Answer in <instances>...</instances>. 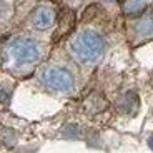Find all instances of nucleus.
Listing matches in <instances>:
<instances>
[{
    "label": "nucleus",
    "instance_id": "obj_1",
    "mask_svg": "<svg viewBox=\"0 0 153 153\" xmlns=\"http://www.w3.org/2000/svg\"><path fill=\"white\" fill-rule=\"evenodd\" d=\"M48 45L27 33L8 37L2 45V67L12 76H27L43 62Z\"/></svg>",
    "mask_w": 153,
    "mask_h": 153
},
{
    "label": "nucleus",
    "instance_id": "obj_2",
    "mask_svg": "<svg viewBox=\"0 0 153 153\" xmlns=\"http://www.w3.org/2000/svg\"><path fill=\"white\" fill-rule=\"evenodd\" d=\"M68 55L78 65H95L102 60L107 50V40L95 30H80L68 40Z\"/></svg>",
    "mask_w": 153,
    "mask_h": 153
},
{
    "label": "nucleus",
    "instance_id": "obj_3",
    "mask_svg": "<svg viewBox=\"0 0 153 153\" xmlns=\"http://www.w3.org/2000/svg\"><path fill=\"white\" fill-rule=\"evenodd\" d=\"M38 85L52 95H72L76 90V75L68 65L48 62L37 75Z\"/></svg>",
    "mask_w": 153,
    "mask_h": 153
},
{
    "label": "nucleus",
    "instance_id": "obj_4",
    "mask_svg": "<svg viewBox=\"0 0 153 153\" xmlns=\"http://www.w3.org/2000/svg\"><path fill=\"white\" fill-rule=\"evenodd\" d=\"M57 10L53 5L50 4H40L30 12L28 15V28L32 32H50L53 30L55 23H57Z\"/></svg>",
    "mask_w": 153,
    "mask_h": 153
},
{
    "label": "nucleus",
    "instance_id": "obj_5",
    "mask_svg": "<svg viewBox=\"0 0 153 153\" xmlns=\"http://www.w3.org/2000/svg\"><path fill=\"white\" fill-rule=\"evenodd\" d=\"M15 88V78L8 72H0V108L8 107Z\"/></svg>",
    "mask_w": 153,
    "mask_h": 153
},
{
    "label": "nucleus",
    "instance_id": "obj_6",
    "mask_svg": "<svg viewBox=\"0 0 153 153\" xmlns=\"http://www.w3.org/2000/svg\"><path fill=\"white\" fill-rule=\"evenodd\" d=\"M133 33L137 38H150L153 37V12L138 17L133 23Z\"/></svg>",
    "mask_w": 153,
    "mask_h": 153
},
{
    "label": "nucleus",
    "instance_id": "obj_7",
    "mask_svg": "<svg viewBox=\"0 0 153 153\" xmlns=\"http://www.w3.org/2000/svg\"><path fill=\"white\" fill-rule=\"evenodd\" d=\"M148 2L146 0H123V12H125V15L128 17H137L140 15L143 10L146 8Z\"/></svg>",
    "mask_w": 153,
    "mask_h": 153
},
{
    "label": "nucleus",
    "instance_id": "obj_8",
    "mask_svg": "<svg viewBox=\"0 0 153 153\" xmlns=\"http://www.w3.org/2000/svg\"><path fill=\"white\" fill-rule=\"evenodd\" d=\"M0 63H2V45H0Z\"/></svg>",
    "mask_w": 153,
    "mask_h": 153
}]
</instances>
